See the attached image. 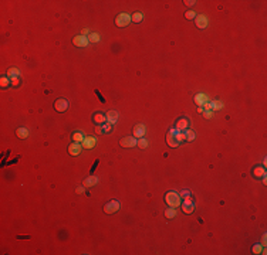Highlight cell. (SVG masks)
Masks as SVG:
<instances>
[{
  "label": "cell",
  "mask_w": 267,
  "mask_h": 255,
  "mask_svg": "<svg viewBox=\"0 0 267 255\" xmlns=\"http://www.w3.org/2000/svg\"><path fill=\"white\" fill-rule=\"evenodd\" d=\"M93 120L97 123V125H102V123H105L107 122V116L105 115H102L101 112H97V114H94V118Z\"/></svg>",
  "instance_id": "17"
},
{
  "label": "cell",
  "mask_w": 267,
  "mask_h": 255,
  "mask_svg": "<svg viewBox=\"0 0 267 255\" xmlns=\"http://www.w3.org/2000/svg\"><path fill=\"white\" fill-rule=\"evenodd\" d=\"M118 210H120V201H117V200H111L104 206L105 214H114V213H117Z\"/></svg>",
  "instance_id": "4"
},
{
  "label": "cell",
  "mask_w": 267,
  "mask_h": 255,
  "mask_svg": "<svg viewBox=\"0 0 267 255\" xmlns=\"http://www.w3.org/2000/svg\"><path fill=\"white\" fill-rule=\"evenodd\" d=\"M88 40H90V43H98V41H99V34L93 33V34H90V36H88Z\"/></svg>",
  "instance_id": "27"
},
{
  "label": "cell",
  "mask_w": 267,
  "mask_h": 255,
  "mask_svg": "<svg viewBox=\"0 0 267 255\" xmlns=\"http://www.w3.org/2000/svg\"><path fill=\"white\" fill-rule=\"evenodd\" d=\"M77 193H78V194H82V193H84V186H80V187H77Z\"/></svg>",
  "instance_id": "36"
},
{
  "label": "cell",
  "mask_w": 267,
  "mask_h": 255,
  "mask_svg": "<svg viewBox=\"0 0 267 255\" xmlns=\"http://www.w3.org/2000/svg\"><path fill=\"white\" fill-rule=\"evenodd\" d=\"M68 153H70L71 156H78V155L81 153V145L73 142L70 146H68Z\"/></svg>",
  "instance_id": "9"
},
{
  "label": "cell",
  "mask_w": 267,
  "mask_h": 255,
  "mask_svg": "<svg viewBox=\"0 0 267 255\" xmlns=\"http://www.w3.org/2000/svg\"><path fill=\"white\" fill-rule=\"evenodd\" d=\"M7 77H9V78H13V77H20V71L17 70V68H9V71H7Z\"/></svg>",
  "instance_id": "24"
},
{
  "label": "cell",
  "mask_w": 267,
  "mask_h": 255,
  "mask_svg": "<svg viewBox=\"0 0 267 255\" xmlns=\"http://www.w3.org/2000/svg\"><path fill=\"white\" fill-rule=\"evenodd\" d=\"M95 143H97V139L94 138V136H87L84 141H82V147H85V149H93L95 146Z\"/></svg>",
  "instance_id": "11"
},
{
  "label": "cell",
  "mask_w": 267,
  "mask_h": 255,
  "mask_svg": "<svg viewBox=\"0 0 267 255\" xmlns=\"http://www.w3.org/2000/svg\"><path fill=\"white\" fill-rule=\"evenodd\" d=\"M120 145L122 147H134L138 145V139H135V136H126L120 141Z\"/></svg>",
  "instance_id": "6"
},
{
  "label": "cell",
  "mask_w": 267,
  "mask_h": 255,
  "mask_svg": "<svg viewBox=\"0 0 267 255\" xmlns=\"http://www.w3.org/2000/svg\"><path fill=\"white\" fill-rule=\"evenodd\" d=\"M102 129H104V132H111L112 130V123H105V125H102Z\"/></svg>",
  "instance_id": "32"
},
{
  "label": "cell",
  "mask_w": 267,
  "mask_h": 255,
  "mask_svg": "<svg viewBox=\"0 0 267 255\" xmlns=\"http://www.w3.org/2000/svg\"><path fill=\"white\" fill-rule=\"evenodd\" d=\"M54 109L57 112H66L67 109H68V101H67L66 98H60V99H57L54 102Z\"/></svg>",
  "instance_id": "7"
},
{
  "label": "cell",
  "mask_w": 267,
  "mask_h": 255,
  "mask_svg": "<svg viewBox=\"0 0 267 255\" xmlns=\"http://www.w3.org/2000/svg\"><path fill=\"white\" fill-rule=\"evenodd\" d=\"M10 78L9 77H1V80H0V85H1V88H6V87H9V84H10Z\"/></svg>",
  "instance_id": "26"
},
{
  "label": "cell",
  "mask_w": 267,
  "mask_h": 255,
  "mask_svg": "<svg viewBox=\"0 0 267 255\" xmlns=\"http://www.w3.org/2000/svg\"><path fill=\"white\" fill-rule=\"evenodd\" d=\"M84 139H85V138H84V135H82L81 132H74V133H73V141L76 142V143H82Z\"/></svg>",
  "instance_id": "20"
},
{
  "label": "cell",
  "mask_w": 267,
  "mask_h": 255,
  "mask_svg": "<svg viewBox=\"0 0 267 255\" xmlns=\"http://www.w3.org/2000/svg\"><path fill=\"white\" fill-rule=\"evenodd\" d=\"M196 27L199 28H206L207 27V17L205 16V14H199V16H196Z\"/></svg>",
  "instance_id": "12"
},
{
  "label": "cell",
  "mask_w": 267,
  "mask_h": 255,
  "mask_svg": "<svg viewBox=\"0 0 267 255\" xmlns=\"http://www.w3.org/2000/svg\"><path fill=\"white\" fill-rule=\"evenodd\" d=\"M223 108V102H220V101H213L210 102V109L212 111H219V109Z\"/></svg>",
  "instance_id": "22"
},
{
  "label": "cell",
  "mask_w": 267,
  "mask_h": 255,
  "mask_svg": "<svg viewBox=\"0 0 267 255\" xmlns=\"http://www.w3.org/2000/svg\"><path fill=\"white\" fill-rule=\"evenodd\" d=\"M142 19H144V14H142L141 11H136V13H134V16L131 17V20L134 23H141Z\"/></svg>",
  "instance_id": "23"
},
{
  "label": "cell",
  "mask_w": 267,
  "mask_h": 255,
  "mask_svg": "<svg viewBox=\"0 0 267 255\" xmlns=\"http://www.w3.org/2000/svg\"><path fill=\"white\" fill-rule=\"evenodd\" d=\"M186 138H185V132H180L176 128H172L169 129L168 135H166V143H168L171 147H176L179 146L182 142H185Z\"/></svg>",
  "instance_id": "1"
},
{
  "label": "cell",
  "mask_w": 267,
  "mask_h": 255,
  "mask_svg": "<svg viewBox=\"0 0 267 255\" xmlns=\"http://www.w3.org/2000/svg\"><path fill=\"white\" fill-rule=\"evenodd\" d=\"M175 216H176V211H175V208H172V207L165 211V217L166 218H174Z\"/></svg>",
  "instance_id": "28"
},
{
  "label": "cell",
  "mask_w": 267,
  "mask_h": 255,
  "mask_svg": "<svg viewBox=\"0 0 267 255\" xmlns=\"http://www.w3.org/2000/svg\"><path fill=\"white\" fill-rule=\"evenodd\" d=\"M131 16L128 14V13H121V14H118L117 16V19H115V24L118 26V27H126V26H129V23H131Z\"/></svg>",
  "instance_id": "3"
},
{
  "label": "cell",
  "mask_w": 267,
  "mask_h": 255,
  "mask_svg": "<svg viewBox=\"0 0 267 255\" xmlns=\"http://www.w3.org/2000/svg\"><path fill=\"white\" fill-rule=\"evenodd\" d=\"M179 194L182 196V197H185V198H186V197H189V191H182V193H179Z\"/></svg>",
  "instance_id": "37"
},
{
  "label": "cell",
  "mask_w": 267,
  "mask_h": 255,
  "mask_svg": "<svg viewBox=\"0 0 267 255\" xmlns=\"http://www.w3.org/2000/svg\"><path fill=\"white\" fill-rule=\"evenodd\" d=\"M95 133H98V135H102V133H104L102 126H101V125H98V128H95Z\"/></svg>",
  "instance_id": "34"
},
{
  "label": "cell",
  "mask_w": 267,
  "mask_h": 255,
  "mask_svg": "<svg viewBox=\"0 0 267 255\" xmlns=\"http://www.w3.org/2000/svg\"><path fill=\"white\" fill-rule=\"evenodd\" d=\"M183 3H185L186 6H189V7H192V6L195 4V3H196V1H195V0H185V1H183Z\"/></svg>",
  "instance_id": "35"
},
{
  "label": "cell",
  "mask_w": 267,
  "mask_h": 255,
  "mask_svg": "<svg viewBox=\"0 0 267 255\" xmlns=\"http://www.w3.org/2000/svg\"><path fill=\"white\" fill-rule=\"evenodd\" d=\"M136 146L139 147V149H147V147H148V141L145 139V136L141 138V139L138 141V145H136Z\"/></svg>",
  "instance_id": "25"
},
{
  "label": "cell",
  "mask_w": 267,
  "mask_h": 255,
  "mask_svg": "<svg viewBox=\"0 0 267 255\" xmlns=\"http://www.w3.org/2000/svg\"><path fill=\"white\" fill-rule=\"evenodd\" d=\"M203 111H205V109L202 108V106H199V108H197V112H199V114H203Z\"/></svg>",
  "instance_id": "39"
},
{
  "label": "cell",
  "mask_w": 267,
  "mask_h": 255,
  "mask_svg": "<svg viewBox=\"0 0 267 255\" xmlns=\"http://www.w3.org/2000/svg\"><path fill=\"white\" fill-rule=\"evenodd\" d=\"M85 34H90L88 28H84V30H82V36H85Z\"/></svg>",
  "instance_id": "38"
},
{
  "label": "cell",
  "mask_w": 267,
  "mask_h": 255,
  "mask_svg": "<svg viewBox=\"0 0 267 255\" xmlns=\"http://www.w3.org/2000/svg\"><path fill=\"white\" fill-rule=\"evenodd\" d=\"M88 43H90V40H88V37H85V36H76V37L73 38V44L74 45H77V47H81V48H84V47H87Z\"/></svg>",
  "instance_id": "8"
},
{
  "label": "cell",
  "mask_w": 267,
  "mask_h": 255,
  "mask_svg": "<svg viewBox=\"0 0 267 255\" xmlns=\"http://www.w3.org/2000/svg\"><path fill=\"white\" fill-rule=\"evenodd\" d=\"M203 116H205L206 119H210V118H213V111H212V109L203 111Z\"/></svg>",
  "instance_id": "31"
},
{
  "label": "cell",
  "mask_w": 267,
  "mask_h": 255,
  "mask_svg": "<svg viewBox=\"0 0 267 255\" xmlns=\"http://www.w3.org/2000/svg\"><path fill=\"white\" fill-rule=\"evenodd\" d=\"M253 176L256 177V179H260V177H263V176H266V170H264V167H254V170H253Z\"/></svg>",
  "instance_id": "18"
},
{
  "label": "cell",
  "mask_w": 267,
  "mask_h": 255,
  "mask_svg": "<svg viewBox=\"0 0 267 255\" xmlns=\"http://www.w3.org/2000/svg\"><path fill=\"white\" fill-rule=\"evenodd\" d=\"M180 207H182V211L185 214H192L195 211V203L191 200V197H186L185 201L180 204Z\"/></svg>",
  "instance_id": "5"
},
{
  "label": "cell",
  "mask_w": 267,
  "mask_h": 255,
  "mask_svg": "<svg viewBox=\"0 0 267 255\" xmlns=\"http://www.w3.org/2000/svg\"><path fill=\"white\" fill-rule=\"evenodd\" d=\"M188 128H189V120L186 119V118H182V119H179L176 122V129L180 130V132L186 130Z\"/></svg>",
  "instance_id": "14"
},
{
  "label": "cell",
  "mask_w": 267,
  "mask_h": 255,
  "mask_svg": "<svg viewBox=\"0 0 267 255\" xmlns=\"http://www.w3.org/2000/svg\"><path fill=\"white\" fill-rule=\"evenodd\" d=\"M185 132V138H186V141L188 142H192V141H195V132L192 129H186V130H183Z\"/></svg>",
  "instance_id": "21"
},
{
  "label": "cell",
  "mask_w": 267,
  "mask_h": 255,
  "mask_svg": "<svg viewBox=\"0 0 267 255\" xmlns=\"http://www.w3.org/2000/svg\"><path fill=\"white\" fill-rule=\"evenodd\" d=\"M16 135L20 138V139H26L28 136V130L26 129V128H19V129L16 130Z\"/></svg>",
  "instance_id": "19"
},
{
  "label": "cell",
  "mask_w": 267,
  "mask_h": 255,
  "mask_svg": "<svg viewBox=\"0 0 267 255\" xmlns=\"http://www.w3.org/2000/svg\"><path fill=\"white\" fill-rule=\"evenodd\" d=\"M206 102H209V98H207V95L206 94H197L196 97H195V103L196 105H199V106H202L203 103H206Z\"/></svg>",
  "instance_id": "16"
},
{
  "label": "cell",
  "mask_w": 267,
  "mask_h": 255,
  "mask_svg": "<svg viewBox=\"0 0 267 255\" xmlns=\"http://www.w3.org/2000/svg\"><path fill=\"white\" fill-rule=\"evenodd\" d=\"M10 81H11V85H13V87H19V84H20V77H13V78H10Z\"/></svg>",
  "instance_id": "30"
},
{
  "label": "cell",
  "mask_w": 267,
  "mask_h": 255,
  "mask_svg": "<svg viewBox=\"0 0 267 255\" xmlns=\"http://www.w3.org/2000/svg\"><path fill=\"white\" fill-rule=\"evenodd\" d=\"M260 252H262V245L256 244L253 247V254H260Z\"/></svg>",
  "instance_id": "33"
},
{
  "label": "cell",
  "mask_w": 267,
  "mask_h": 255,
  "mask_svg": "<svg viewBox=\"0 0 267 255\" xmlns=\"http://www.w3.org/2000/svg\"><path fill=\"white\" fill-rule=\"evenodd\" d=\"M145 133H147V128H145V125H142V123H139V125H136L135 128H134V136L135 138H144L145 136Z\"/></svg>",
  "instance_id": "10"
},
{
  "label": "cell",
  "mask_w": 267,
  "mask_h": 255,
  "mask_svg": "<svg viewBox=\"0 0 267 255\" xmlns=\"http://www.w3.org/2000/svg\"><path fill=\"white\" fill-rule=\"evenodd\" d=\"M185 17L188 19V20H192V19H196V13L193 10H189V11H186L185 13Z\"/></svg>",
  "instance_id": "29"
},
{
  "label": "cell",
  "mask_w": 267,
  "mask_h": 255,
  "mask_svg": "<svg viewBox=\"0 0 267 255\" xmlns=\"http://www.w3.org/2000/svg\"><path fill=\"white\" fill-rule=\"evenodd\" d=\"M98 181L99 179L97 176H90V177H87L82 181V184H84V187H94L95 184H98Z\"/></svg>",
  "instance_id": "13"
},
{
  "label": "cell",
  "mask_w": 267,
  "mask_h": 255,
  "mask_svg": "<svg viewBox=\"0 0 267 255\" xmlns=\"http://www.w3.org/2000/svg\"><path fill=\"white\" fill-rule=\"evenodd\" d=\"M165 201H166V204L169 207H179L182 204V196L179 193H176V191H168L166 194H165Z\"/></svg>",
  "instance_id": "2"
},
{
  "label": "cell",
  "mask_w": 267,
  "mask_h": 255,
  "mask_svg": "<svg viewBox=\"0 0 267 255\" xmlns=\"http://www.w3.org/2000/svg\"><path fill=\"white\" fill-rule=\"evenodd\" d=\"M105 116H107V122H109V123H112V125H114L115 122L118 120V116H120V115H118L117 111H108Z\"/></svg>",
  "instance_id": "15"
}]
</instances>
